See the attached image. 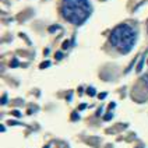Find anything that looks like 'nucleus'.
<instances>
[{"label": "nucleus", "instance_id": "f257e3e1", "mask_svg": "<svg viewBox=\"0 0 148 148\" xmlns=\"http://www.w3.org/2000/svg\"><path fill=\"white\" fill-rule=\"evenodd\" d=\"M91 4L88 0H63L62 14L69 23L81 25L91 14Z\"/></svg>", "mask_w": 148, "mask_h": 148}, {"label": "nucleus", "instance_id": "7ed1b4c3", "mask_svg": "<svg viewBox=\"0 0 148 148\" xmlns=\"http://www.w3.org/2000/svg\"><path fill=\"white\" fill-rule=\"evenodd\" d=\"M88 94H90V95H94L95 92H94V90H92V88H90V90H88Z\"/></svg>", "mask_w": 148, "mask_h": 148}, {"label": "nucleus", "instance_id": "f03ea898", "mask_svg": "<svg viewBox=\"0 0 148 148\" xmlns=\"http://www.w3.org/2000/svg\"><path fill=\"white\" fill-rule=\"evenodd\" d=\"M110 43L120 53H129L136 43V31L130 25H117L110 34Z\"/></svg>", "mask_w": 148, "mask_h": 148}, {"label": "nucleus", "instance_id": "20e7f679", "mask_svg": "<svg viewBox=\"0 0 148 148\" xmlns=\"http://www.w3.org/2000/svg\"><path fill=\"white\" fill-rule=\"evenodd\" d=\"M144 81H145V84H147V87H148V74L144 77Z\"/></svg>", "mask_w": 148, "mask_h": 148}]
</instances>
